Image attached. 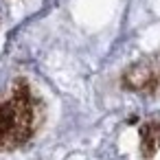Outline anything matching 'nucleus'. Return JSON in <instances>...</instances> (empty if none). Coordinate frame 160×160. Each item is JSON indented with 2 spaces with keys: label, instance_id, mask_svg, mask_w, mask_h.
<instances>
[{
  "label": "nucleus",
  "instance_id": "obj_1",
  "mask_svg": "<svg viewBox=\"0 0 160 160\" xmlns=\"http://www.w3.org/2000/svg\"><path fill=\"white\" fill-rule=\"evenodd\" d=\"M38 101L24 79L13 83L11 94L0 101V149L24 145L38 125Z\"/></svg>",
  "mask_w": 160,
  "mask_h": 160
},
{
  "label": "nucleus",
  "instance_id": "obj_2",
  "mask_svg": "<svg viewBox=\"0 0 160 160\" xmlns=\"http://www.w3.org/2000/svg\"><path fill=\"white\" fill-rule=\"evenodd\" d=\"M123 88L138 94H156L160 90V55L142 57L123 75Z\"/></svg>",
  "mask_w": 160,
  "mask_h": 160
},
{
  "label": "nucleus",
  "instance_id": "obj_3",
  "mask_svg": "<svg viewBox=\"0 0 160 160\" xmlns=\"http://www.w3.org/2000/svg\"><path fill=\"white\" fill-rule=\"evenodd\" d=\"M160 149V121H149L140 125V156L145 160L153 158Z\"/></svg>",
  "mask_w": 160,
  "mask_h": 160
}]
</instances>
